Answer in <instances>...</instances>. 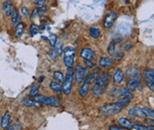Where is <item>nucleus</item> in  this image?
<instances>
[{
  "label": "nucleus",
  "mask_w": 154,
  "mask_h": 130,
  "mask_svg": "<svg viewBox=\"0 0 154 130\" xmlns=\"http://www.w3.org/2000/svg\"><path fill=\"white\" fill-rule=\"evenodd\" d=\"M10 120H11V115L6 112L3 115L2 119H1V122H0V125H1V128H7L9 127V124H10Z\"/></svg>",
  "instance_id": "f3484780"
},
{
  "label": "nucleus",
  "mask_w": 154,
  "mask_h": 130,
  "mask_svg": "<svg viewBox=\"0 0 154 130\" xmlns=\"http://www.w3.org/2000/svg\"><path fill=\"white\" fill-rule=\"evenodd\" d=\"M36 101L38 102L39 104L50 105L53 107H60L61 106V102L55 96H46V95L40 94V95L36 96Z\"/></svg>",
  "instance_id": "423d86ee"
},
{
  "label": "nucleus",
  "mask_w": 154,
  "mask_h": 130,
  "mask_svg": "<svg viewBox=\"0 0 154 130\" xmlns=\"http://www.w3.org/2000/svg\"><path fill=\"white\" fill-rule=\"evenodd\" d=\"M48 54H49V56H50L53 60H56V58H57V54H56L54 51L50 50V52L48 53Z\"/></svg>",
  "instance_id": "58836bf2"
},
{
  "label": "nucleus",
  "mask_w": 154,
  "mask_h": 130,
  "mask_svg": "<svg viewBox=\"0 0 154 130\" xmlns=\"http://www.w3.org/2000/svg\"><path fill=\"white\" fill-rule=\"evenodd\" d=\"M7 130H11V129H10V128H9V129H7Z\"/></svg>",
  "instance_id": "c03bdc74"
},
{
  "label": "nucleus",
  "mask_w": 154,
  "mask_h": 130,
  "mask_svg": "<svg viewBox=\"0 0 154 130\" xmlns=\"http://www.w3.org/2000/svg\"><path fill=\"white\" fill-rule=\"evenodd\" d=\"M11 17H12V22L14 25H17L18 23L21 22V16H20L18 9L16 7H13L12 13H11Z\"/></svg>",
  "instance_id": "a211bd4d"
},
{
  "label": "nucleus",
  "mask_w": 154,
  "mask_h": 130,
  "mask_svg": "<svg viewBox=\"0 0 154 130\" xmlns=\"http://www.w3.org/2000/svg\"><path fill=\"white\" fill-rule=\"evenodd\" d=\"M12 2L11 1H6L4 3L3 5V10L5 13L6 16H11V13H12Z\"/></svg>",
  "instance_id": "5701e85b"
},
{
  "label": "nucleus",
  "mask_w": 154,
  "mask_h": 130,
  "mask_svg": "<svg viewBox=\"0 0 154 130\" xmlns=\"http://www.w3.org/2000/svg\"><path fill=\"white\" fill-rule=\"evenodd\" d=\"M45 11H46V6H45V5H42L38 8V14L43 15L45 13Z\"/></svg>",
  "instance_id": "4c0bfd02"
},
{
  "label": "nucleus",
  "mask_w": 154,
  "mask_h": 130,
  "mask_svg": "<svg viewBox=\"0 0 154 130\" xmlns=\"http://www.w3.org/2000/svg\"><path fill=\"white\" fill-rule=\"evenodd\" d=\"M132 129L134 130H153V127L152 126H143L140 124H133Z\"/></svg>",
  "instance_id": "c756f323"
},
{
  "label": "nucleus",
  "mask_w": 154,
  "mask_h": 130,
  "mask_svg": "<svg viewBox=\"0 0 154 130\" xmlns=\"http://www.w3.org/2000/svg\"><path fill=\"white\" fill-rule=\"evenodd\" d=\"M99 73H100V68H95V69L93 70V72L88 73V78H87L86 80H88V81L90 82V84H92V83H93L94 81H95V79L98 78Z\"/></svg>",
  "instance_id": "6ab92c4d"
},
{
  "label": "nucleus",
  "mask_w": 154,
  "mask_h": 130,
  "mask_svg": "<svg viewBox=\"0 0 154 130\" xmlns=\"http://www.w3.org/2000/svg\"><path fill=\"white\" fill-rule=\"evenodd\" d=\"M131 103V99L127 98V97H123L120 100L115 102V103H111V104H104L102 109H101V112L103 113V115L104 116H114L117 115L118 113H119L124 108H126L128 105H129V104Z\"/></svg>",
  "instance_id": "f257e3e1"
},
{
  "label": "nucleus",
  "mask_w": 154,
  "mask_h": 130,
  "mask_svg": "<svg viewBox=\"0 0 154 130\" xmlns=\"http://www.w3.org/2000/svg\"><path fill=\"white\" fill-rule=\"evenodd\" d=\"M110 95L114 98H123L120 91V87H114L110 90Z\"/></svg>",
  "instance_id": "b1692460"
},
{
  "label": "nucleus",
  "mask_w": 154,
  "mask_h": 130,
  "mask_svg": "<svg viewBox=\"0 0 154 130\" xmlns=\"http://www.w3.org/2000/svg\"><path fill=\"white\" fill-rule=\"evenodd\" d=\"M113 65V61L109 57H102L99 61V66L101 68L111 67Z\"/></svg>",
  "instance_id": "412c9836"
},
{
  "label": "nucleus",
  "mask_w": 154,
  "mask_h": 130,
  "mask_svg": "<svg viewBox=\"0 0 154 130\" xmlns=\"http://www.w3.org/2000/svg\"><path fill=\"white\" fill-rule=\"evenodd\" d=\"M29 32H30L31 37H34L36 34H38V33L39 32V28H38V26H37L36 24L32 23V24L30 25V28H29Z\"/></svg>",
  "instance_id": "7c9ffc66"
},
{
  "label": "nucleus",
  "mask_w": 154,
  "mask_h": 130,
  "mask_svg": "<svg viewBox=\"0 0 154 130\" xmlns=\"http://www.w3.org/2000/svg\"><path fill=\"white\" fill-rule=\"evenodd\" d=\"M90 86H91V84H90V82L88 81V80H85V81L82 83V86L80 87L79 91V95H80L81 97L87 96V94H88V91H89V87H90Z\"/></svg>",
  "instance_id": "dca6fc26"
},
{
  "label": "nucleus",
  "mask_w": 154,
  "mask_h": 130,
  "mask_svg": "<svg viewBox=\"0 0 154 130\" xmlns=\"http://www.w3.org/2000/svg\"><path fill=\"white\" fill-rule=\"evenodd\" d=\"M45 79V77L44 76H41V77H40V78H39V82H42V81H43V79Z\"/></svg>",
  "instance_id": "37998d69"
},
{
  "label": "nucleus",
  "mask_w": 154,
  "mask_h": 130,
  "mask_svg": "<svg viewBox=\"0 0 154 130\" xmlns=\"http://www.w3.org/2000/svg\"><path fill=\"white\" fill-rule=\"evenodd\" d=\"M111 79L110 75L109 72H103L101 75L98 76V78L94 81V85L92 89L93 95L94 96H100L103 94L107 89V87L110 84V81Z\"/></svg>",
  "instance_id": "f03ea898"
},
{
  "label": "nucleus",
  "mask_w": 154,
  "mask_h": 130,
  "mask_svg": "<svg viewBox=\"0 0 154 130\" xmlns=\"http://www.w3.org/2000/svg\"><path fill=\"white\" fill-rule=\"evenodd\" d=\"M124 77H125V75H124L123 70L121 69H117L115 70L114 74H113V81H114V83H116L118 85L121 84L123 82V80H124Z\"/></svg>",
  "instance_id": "f8f14e48"
},
{
  "label": "nucleus",
  "mask_w": 154,
  "mask_h": 130,
  "mask_svg": "<svg viewBox=\"0 0 154 130\" xmlns=\"http://www.w3.org/2000/svg\"><path fill=\"white\" fill-rule=\"evenodd\" d=\"M113 57H114V59H115L116 61L119 62V61H121V60L123 59V57H124V53H122V52H119V53H117Z\"/></svg>",
  "instance_id": "72a5a7b5"
},
{
  "label": "nucleus",
  "mask_w": 154,
  "mask_h": 130,
  "mask_svg": "<svg viewBox=\"0 0 154 130\" xmlns=\"http://www.w3.org/2000/svg\"><path fill=\"white\" fill-rule=\"evenodd\" d=\"M80 57L84 59L86 62L93 61L94 60V51L90 47H84L81 49Z\"/></svg>",
  "instance_id": "9d476101"
},
{
  "label": "nucleus",
  "mask_w": 154,
  "mask_h": 130,
  "mask_svg": "<svg viewBox=\"0 0 154 130\" xmlns=\"http://www.w3.org/2000/svg\"><path fill=\"white\" fill-rule=\"evenodd\" d=\"M89 34H90V37L94 39H98L101 36V30L99 28H96V27H91L89 29Z\"/></svg>",
  "instance_id": "4be33fe9"
},
{
  "label": "nucleus",
  "mask_w": 154,
  "mask_h": 130,
  "mask_svg": "<svg viewBox=\"0 0 154 130\" xmlns=\"http://www.w3.org/2000/svg\"><path fill=\"white\" fill-rule=\"evenodd\" d=\"M74 73V79L77 84H82L88 78V68L83 67L82 65H77L75 67V70H73Z\"/></svg>",
  "instance_id": "39448f33"
},
{
  "label": "nucleus",
  "mask_w": 154,
  "mask_h": 130,
  "mask_svg": "<svg viewBox=\"0 0 154 130\" xmlns=\"http://www.w3.org/2000/svg\"><path fill=\"white\" fill-rule=\"evenodd\" d=\"M109 130H124L122 128H119L118 126H115V125H111L109 127Z\"/></svg>",
  "instance_id": "ea45409f"
},
{
  "label": "nucleus",
  "mask_w": 154,
  "mask_h": 130,
  "mask_svg": "<svg viewBox=\"0 0 154 130\" xmlns=\"http://www.w3.org/2000/svg\"><path fill=\"white\" fill-rule=\"evenodd\" d=\"M38 15V8H37V7H35L34 9H33V11H32V14H31V16H30V19H35L37 16Z\"/></svg>",
  "instance_id": "e433bc0d"
},
{
  "label": "nucleus",
  "mask_w": 154,
  "mask_h": 130,
  "mask_svg": "<svg viewBox=\"0 0 154 130\" xmlns=\"http://www.w3.org/2000/svg\"><path fill=\"white\" fill-rule=\"evenodd\" d=\"M54 52L57 54V55H61L62 54H63V42L62 41H58L57 40V42L55 43L54 45Z\"/></svg>",
  "instance_id": "cd10ccee"
},
{
  "label": "nucleus",
  "mask_w": 154,
  "mask_h": 130,
  "mask_svg": "<svg viewBox=\"0 0 154 130\" xmlns=\"http://www.w3.org/2000/svg\"><path fill=\"white\" fill-rule=\"evenodd\" d=\"M38 93H39V89L38 87L36 86V85H33L31 88H30V92H29V94L31 97H36L37 95H38Z\"/></svg>",
  "instance_id": "2f4dec72"
},
{
  "label": "nucleus",
  "mask_w": 154,
  "mask_h": 130,
  "mask_svg": "<svg viewBox=\"0 0 154 130\" xmlns=\"http://www.w3.org/2000/svg\"><path fill=\"white\" fill-rule=\"evenodd\" d=\"M63 63L68 69H73L74 63H75V57H76V50L71 45H67L65 48H63Z\"/></svg>",
  "instance_id": "20e7f679"
},
{
  "label": "nucleus",
  "mask_w": 154,
  "mask_h": 130,
  "mask_svg": "<svg viewBox=\"0 0 154 130\" xmlns=\"http://www.w3.org/2000/svg\"><path fill=\"white\" fill-rule=\"evenodd\" d=\"M126 74H127L128 79H132V78H134V77H136V76L140 75V71H139V70H138L137 68H135V67H130L129 69H128Z\"/></svg>",
  "instance_id": "aec40b11"
},
{
  "label": "nucleus",
  "mask_w": 154,
  "mask_h": 130,
  "mask_svg": "<svg viewBox=\"0 0 154 130\" xmlns=\"http://www.w3.org/2000/svg\"><path fill=\"white\" fill-rule=\"evenodd\" d=\"M141 76L138 75L134 78H132L130 79H128V85H127V88L129 91H134L136 90V88L140 86L141 84Z\"/></svg>",
  "instance_id": "1a4fd4ad"
},
{
  "label": "nucleus",
  "mask_w": 154,
  "mask_h": 130,
  "mask_svg": "<svg viewBox=\"0 0 154 130\" xmlns=\"http://www.w3.org/2000/svg\"><path fill=\"white\" fill-rule=\"evenodd\" d=\"M120 91H121L122 97H127V98H129V99H132L134 97V95L131 94V92L126 87H120Z\"/></svg>",
  "instance_id": "c85d7f7f"
},
{
  "label": "nucleus",
  "mask_w": 154,
  "mask_h": 130,
  "mask_svg": "<svg viewBox=\"0 0 154 130\" xmlns=\"http://www.w3.org/2000/svg\"><path fill=\"white\" fill-rule=\"evenodd\" d=\"M21 12H22V15H24L25 17H29V10H28V8L27 7H25V6H23L22 7V9H21Z\"/></svg>",
  "instance_id": "c9c22d12"
},
{
  "label": "nucleus",
  "mask_w": 154,
  "mask_h": 130,
  "mask_svg": "<svg viewBox=\"0 0 154 130\" xmlns=\"http://www.w3.org/2000/svg\"><path fill=\"white\" fill-rule=\"evenodd\" d=\"M128 115L131 118H148L153 119L154 110L153 109L148 107H139L133 106L128 110Z\"/></svg>",
  "instance_id": "7ed1b4c3"
},
{
  "label": "nucleus",
  "mask_w": 154,
  "mask_h": 130,
  "mask_svg": "<svg viewBox=\"0 0 154 130\" xmlns=\"http://www.w3.org/2000/svg\"><path fill=\"white\" fill-rule=\"evenodd\" d=\"M50 88H51L54 92H55V93H57V94H61L62 91H63L62 86H61L59 83L55 82V81H52V82L50 83Z\"/></svg>",
  "instance_id": "a878e982"
},
{
  "label": "nucleus",
  "mask_w": 154,
  "mask_h": 130,
  "mask_svg": "<svg viewBox=\"0 0 154 130\" xmlns=\"http://www.w3.org/2000/svg\"><path fill=\"white\" fill-rule=\"evenodd\" d=\"M118 123L122 127V128H127V129H132L133 123L132 121L127 118H119L118 119Z\"/></svg>",
  "instance_id": "ddd939ff"
},
{
  "label": "nucleus",
  "mask_w": 154,
  "mask_h": 130,
  "mask_svg": "<svg viewBox=\"0 0 154 130\" xmlns=\"http://www.w3.org/2000/svg\"><path fill=\"white\" fill-rule=\"evenodd\" d=\"M22 104H24L27 107H36V108H41V104L37 102V101H33L29 98H23L22 100Z\"/></svg>",
  "instance_id": "2eb2a0df"
},
{
  "label": "nucleus",
  "mask_w": 154,
  "mask_h": 130,
  "mask_svg": "<svg viewBox=\"0 0 154 130\" xmlns=\"http://www.w3.org/2000/svg\"><path fill=\"white\" fill-rule=\"evenodd\" d=\"M54 79L57 83H63L64 81V76L61 71H54Z\"/></svg>",
  "instance_id": "bb28decb"
},
{
  "label": "nucleus",
  "mask_w": 154,
  "mask_h": 130,
  "mask_svg": "<svg viewBox=\"0 0 154 130\" xmlns=\"http://www.w3.org/2000/svg\"><path fill=\"white\" fill-rule=\"evenodd\" d=\"M73 79H74V73H73V69H68L66 77L64 79V81L63 82L62 89L63 93L69 95L72 90V84H73Z\"/></svg>",
  "instance_id": "0eeeda50"
},
{
  "label": "nucleus",
  "mask_w": 154,
  "mask_h": 130,
  "mask_svg": "<svg viewBox=\"0 0 154 130\" xmlns=\"http://www.w3.org/2000/svg\"><path fill=\"white\" fill-rule=\"evenodd\" d=\"M116 17H117L116 12L110 11V13L106 15V17H105V19L103 21V26H104V28H110L113 25L114 22H115Z\"/></svg>",
  "instance_id": "9b49d317"
},
{
  "label": "nucleus",
  "mask_w": 154,
  "mask_h": 130,
  "mask_svg": "<svg viewBox=\"0 0 154 130\" xmlns=\"http://www.w3.org/2000/svg\"><path fill=\"white\" fill-rule=\"evenodd\" d=\"M143 77L145 80L146 86L151 89L152 92H154V72L152 69H149L143 71Z\"/></svg>",
  "instance_id": "6e6552de"
},
{
  "label": "nucleus",
  "mask_w": 154,
  "mask_h": 130,
  "mask_svg": "<svg viewBox=\"0 0 154 130\" xmlns=\"http://www.w3.org/2000/svg\"><path fill=\"white\" fill-rule=\"evenodd\" d=\"M132 46L133 45L131 43H127L124 46V49H125V51H129V49H131Z\"/></svg>",
  "instance_id": "79ce46f5"
},
{
  "label": "nucleus",
  "mask_w": 154,
  "mask_h": 130,
  "mask_svg": "<svg viewBox=\"0 0 154 130\" xmlns=\"http://www.w3.org/2000/svg\"><path fill=\"white\" fill-rule=\"evenodd\" d=\"M47 1H49V0H35V3L38 5H44L45 3L47 2Z\"/></svg>",
  "instance_id": "a19ab883"
},
{
  "label": "nucleus",
  "mask_w": 154,
  "mask_h": 130,
  "mask_svg": "<svg viewBox=\"0 0 154 130\" xmlns=\"http://www.w3.org/2000/svg\"><path fill=\"white\" fill-rule=\"evenodd\" d=\"M57 36L55 35V34H51L50 35V37H49V41H50V45L52 46V47H54V45L55 43L57 42Z\"/></svg>",
  "instance_id": "473e14b6"
},
{
  "label": "nucleus",
  "mask_w": 154,
  "mask_h": 130,
  "mask_svg": "<svg viewBox=\"0 0 154 130\" xmlns=\"http://www.w3.org/2000/svg\"><path fill=\"white\" fill-rule=\"evenodd\" d=\"M24 24L22 22H20L16 25L15 27V36L17 38H21L24 32Z\"/></svg>",
  "instance_id": "393cba45"
},
{
  "label": "nucleus",
  "mask_w": 154,
  "mask_h": 130,
  "mask_svg": "<svg viewBox=\"0 0 154 130\" xmlns=\"http://www.w3.org/2000/svg\"><path fill=\"white\" fill-rule=\"evenodd\" d=\"M118 44H116V42L114 40H112L109 45L108 48H107V51L109 53V54L111 56H114L117 53L120 52V47L119 46H117Z\"/></svg>",
  "instance_id": "4468645a"
},
{
  "label": "nucleus",
  "mask_w": 154,
  "mask_h": 130,
  "mask_svg": "<svg viewBox=\"0 0 154 130\" xmlns=\"http://www.w3.org/2000/svg\"><path fill=\"white\" fill-rule=\"evenodd\" d=\"M11 130H22V127L21 124H19V123H14L13 126H11L10 128H9Z\"/></svg>",
  "instance_id": "f704fd0d"
}]
</instances>
